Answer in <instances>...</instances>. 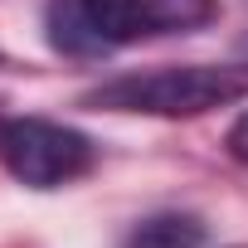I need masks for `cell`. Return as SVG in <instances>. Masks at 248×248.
Masks as SVG:
<instances>
[{"label": "cell", "instance_id": "obj_1", "mask_svg": "<svg viewBox=\"0 0 248 248\" xmlns=\"http://www.w3.org/2000/svg\"><path fill=\"white\" fill-rule=\"evenodd\" d=\"M219 15V0H49L44 34L68 59H102L122 44L195 34Z\"/></svg>", "mask_w": 248, "mask_h": 248}, {"label": "cell", "instance_id": "obj_2", "mask_svg": "<svg viewBox=\"0 0 248 248\" xmlns=\"http://www.w3.org/2000/svg\"><path fill=\"white\" fill-rule=\"evenodd\" d=\"M248 97L243 63H166L141 73H117L83 93V107L132 117H200Z\"/></svg>", "mask_w": 248, "mask_h": 248}, {"label": "cell", "instance_id": "obj_3", "mask_svg": "<svg viewBox=\"0 0 248 248\" xmlns=\"http://www.w3.org/2000/svg\"><path fill=\"white\" fill-rule=\"evenodd\" d=\"M0 166L30 190H63L97 166V146L54 117H0Z\"/></svg>", "mask_w": 248, "mask_h": 248}, {"label": "cell", "instance_id": "obj_4", "mask_svg": "<svg viewBox=\"0 0 248 248\" xmlns=\"http://www.w3.org/2000/svg\"><path fill=\"white\" fill-rule=\"evenodd\" d=\"M204 243V219L190 209H161L132 224L122 248H200Z\"/></svg>", "mask_w": 248, "mask_h": 248}, {"label": "cell", "instance_id": "obj_5", "mask_svg": "<svg viewBox=\"0 0 248 248\" xmlns=\"http://www.w3.org/2000/svg\"><path fill=\"white\" fill-rule=\"evenodd\" d=\"M224 146H229V156H233L238 166H248V107H243V112L233 117V127H229Z\"/></svg>", "mask_w": 248, "mask_h": 248}, {"label": "cell", "instance_id": "obj_6", "mask_svg": "<svg viewBox=\"0 0 248 248\" xmlns=\"http://www.w3.org/2000/svg\"><path fill=\"white\" fill-rule=\"evenodd\" d=\"M0 68H5V54H0Z\"/></svg>", "mask_w": 248, "mask_h": 248}]
</instances>
